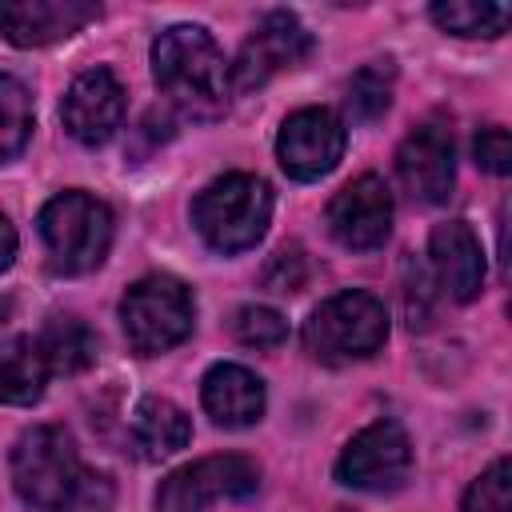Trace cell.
<instances>
[{
  "instance_id": "obj_13",
  "label": "cell",
  "mask_w": 512,
  "mask_h": 512,
  "mask_svg": "<svg viewBox=\"0 0 512 512\" xmlns=\"http://www.w3.org/2000/svg\"><path fill=\"white\" fill-rule=\"evenodd\" d=\"M396 172H400V184L416 200L444 204L452 196V184H456L452 136L440 124H424V128L408 132L404 144H400V152H396Z\"/></svg>"
},
{
  "instance_id": "obj_2",
  "label": "cell",
  "mask_w": 512,
  "mask_h": 512,
  "mask_svg": "<svg viewBox=\"0 0 512 512\" xmlns=\"http://www.w3.org/2000/svg\"><path fill=\"white\" fill-rule=\"evenodd\" d=\"M272 220V188L260 176L228 172L216 176L192 204V224L216 252H244L252 248Z\"/></svg>"
},
{
  "instance_id": "obj_15",
  "label": "cell",
  "mask_w": 512,
  "mask_h": 512,
  "mask_svg": "<svg viewBox=\"0 0 512 512\" xmlns=\"http://www.w3.org/2000/svg\"><path fill=\"white\" fill-rule=\"evenodd\" d=\"M428 252H432L436 280L452 300L468 304V300L480 296V288H484V248H480L476 232L464 220L436 224L432 240H428Z\"/></svg>"
},
{
  "instance_id": "obj_26",
  "label": "cell",
  "mask_w": 512,
  "mask_h": 512,
  "mask_svg": "<svg viewBox=\"0 0 512 512\" xmlns=\"http://www.w3.org/2000/svg\"><path fill=\"white\" fill-rule=\"evenodd\" d=\"M308 280V264H304V252L300 248H284L272 256L268 272H264V284L272 292H300Z\"/></svg>"
},
{
  "instance_id": "obj_10",
  "label": "cell",
  "mask_w": 512,
  "mask_h": 512,
  "mask_svg": "<svg viewBox=\"0 0 512 512\" xmlns=\"http://www.w3.org/2000/svg\"><path fill=\"white\" fill-rule=\"evenodd\" d=\"M308 52H312V40H308L304 24L292 12H268L256 24V32L244 40V48H240V56L228 72H232L236 88H260L276 72L300 64Z\"/></svg>"
},
{
  "instance_id": "obj_19",
  "label": "cell",
  "mask_w": 512,
  "mask_h": 512,
  "mask_svg": "<svg viewBox=\"0 0 512 512\" xmlns=\"http://www.w3.org/2000/svg\"><path fill=\"white\" fill-rule=\"evenodd\" d=\"M36 344H40L48 372H56V376H76V372L92 368V360H96V332L76 316H56Z\"/></svg>"
},
{
  "instance_id": "obj_4",
  "label": "cell",
  "mask_w": 512,
  "mask_h": 512,
  "mask_svg": "<svg viewBox=\"0 0 512 512\" xmlns=\"http://www.w3.org/2000/svg\"><path fill=\"white\" fill-rule=\"evenodd\" d=\"M80 456L60 424L28 428L12 448V488L40 512H60L80 488Z\"/></svg>"
},
{
  "instance_id": "obj_14",
  "label": "cell",
  "mask_w": 512,
  "mask_h": 512,
  "mask_svg": "<svg viewBox=\"0 0 512 512\" xmlns=\"http://www.w3.org/2000/svg\"><path fill=\"white\" fill-rule=\"evenodd\" d=\"M100 16L88 0H0V32L20 48H40L80 32Z\"/></svg>"
},
{
  "instance_id": "obj_6",
  "label": "cell",
  "mask_w": 512,
  "mask_h": 512,
  "mask_svg": "<svg viewBox=\"0 0 512 512\" xmlns=\"http://www.w3.org/2000/svg\"><path fill=\"white\" fill-rule=\"evenodd\" d=\"M120 320H124V336L132 352L160 356L192 332L196 304H192V292L176 276H144L128 288L120 304Z\"/></svg>"
},
{
  "instance_id": "obj_12",
  "label": "cell",
  "mask_w": 512,
  "mask_h": 512,
  "mask_svg": "<svg viewBox=\"0 0 512 512\" xmlns=\"http://www.w3.org/2000/svg\"><path fill=\"white\" fill-rule=\"evenodd\" d=\"M60 116H64V128L80 144H88V148L104 144L124 120V88H120V80L108 68L80 72L64 92Z\"/></svg>"
},
{
  "instance_id": "obj_11",
  "label": "cell",
  "mask_w": 512,
  "mask_h": 512,
  "mask_svg": "<svg viewBox=\"0 0 512 512\" xmlns=\"http://www.w3.org/2000/svg\"><path fill=\"white\" fill-rule=\"evenodd\" d=\"M332 236L352 252H372L392 232V192L380 176H360L344 184L328 204Z\"/></svg>"
},
{
  "instance_id": "obj_24",
  "label": "cell",
  "mask_w": 512,
  "mask_h": 512,
  "mask_svg": "<svg viewBox=\"0 0 512 512\" xmlns=\"http://www.w3.org/2000/svg\"><path fill=\"white\" fill-rule=\"evenodd\" d=\"M460 512H512V464L496 460L480 480H472Z\"/></svg>"
},
{
  "instance_id": "obj_25",
  "label": "cell",
  "mask_w": 512,
  "mask_h": 512,
  "mask_svg": "<svg viewBox=\"0 0 512 512\" xmlns=\"http://www.w3.org/2000/svg\"><path fill=\"white\" fill-rule=\"evenodd\" d=\"M476 164L484 168V172H492V176H508L512 172V140H508V132L504 128H480V136H476Z\"/></svg>"
},
{
  "instance_id": "obj_27",
  "label": "cell",
  "mask_w": 512,
  "mask_h": 512,
  "mask_svg": "<svg viewBox=\"0 0 512 512\" xmlns=\"http://www.w3.org/2000/svg\"><path fill=\"white\" fill-rule=\"evenodd\" d=\"M64 512H112V488L104 476H84Z\"/></svg>"
},
{
  "instance_id": "obj_28",
  "label": "cell",
  "mask_w": 512,
  "mask_h": 512,
  "mask_svg": "<svg viewBox=\"0 0 512 512\" xmlns=\"http://www.w3.org/2000/svg\"><path fill=\"white\" fill-rule=\"evenodd\" d=\"M16 260V228L8 224V216H0V272Z\"/></svg>"
},
{
  "instance_id": "obj_9",
  "label": "cell",
  "mask_w": 512,
  "mask_h": 512,
  "mask_svg": "<svg viewBox=\"0 0 512 512\" xmlns=\"http://www.w3.org/2000/svg\"><path fill=\"white\" fill-rule=\"evenodd\" d=\"M280 168L292 180H320L344 156V124L328 108H300L284 120L276 136Z\"/></svg>"
},
{
  "instance_id": "obj_18",
  "label": "cell",
  "mask_w": 512,
  "mask_h": 512,
  "mask_svg": "<svg viewBox=\"0 0 512 512\" xmlns=\"http://www.w3.org/2000/svg\"><path fill=\"white\" fill-rule=\"evenodd\" d=\"M48 364L40 356V344L28 336L0 340V404H32L44 396Z\"/></svg>"
},
{
  "instance_id": "obj_21",
  "label": "cell",
  "mask_w": 512,
  "mask_h": 512,
  "mask_svg": "<svg viewBox=\"0 0 512 512\" xmlns=\"http://www.w3.org/2000/svg\"><path fill=\"white\" fill-rule=\"evenodd\" d=\"M32 136V96L20 80L0 76V164L20 156Z\"/></svg>"
},
{
  "instance_id": "obj_7",
  "label": "cell",
  "mask_w": 512,
  "mask_h": 512,
  "mask_svg": "<svg viewBox=\"0 0 512 512\" xmlns=\"http://www.w3.org/2000/svg\"><path fill=\"white\" fill-rule=\"evenodd\" d=\"M260 484V468L248 456H204L176 468L156 488V512H204L212 500H244Z\"/></svg>"
},
{
  "instance_id": "obj_1",
  "label": "cell",
  "mask_w": 512,
  "mask_h": 512,
  "mask_svg": "<svg viewBox=\"0 0 512 512\" xmlns=\"http://www.w3.org/2000/svg\"><path fill=\"white\" fill-rule=\"evenodd\" d=\"M152 76L192 120H212L228 108L232 72L216 40L196 24H172L152 40Z\"/></svg>"
},
{
  "instance_id": "obj_22",
  "label": "cell",
  "mask_w": 512,
  "mask_h": 512,
  "mask_svg": "<svg viewBox=\"0 0 512 512\" xmlns=\"http://www.w3.org/2000/svg\"><path fill=\"white\" fill-rule=\"evenodd\" d=\"M388 100H392V60H372L364 64L352 84H348V104L360 120H376L388 112Z\"/></svg>"
},
{
  "instance_id": "obj_16",
  "label": "cell",
  "mask_w": 512,
  "mask_h": 512,
  "mask_svg": "<svg viewBox=\"0 0 512 512\" xmlns=\"http://www.w3.org/2000/svg\"><path fill=\"white\" fill-rule=\"evenodd\" d=\"M200 396L208 416L224 428H248L264 412V384L244 364H212Z\"/></svg>"
},
{
  "instance_id": "obj_5",
  "label": "cell",
  "mask_w": 512,
  "mask_h": 512,
  "mask_svg": "<svg viewBox=\"0 0 512 512\" xmlns=\"http://www.w3.org/2000/svg\"><path fill=\"white\" fill-rule=\"evenodd\" d=\"M384 340H388V312L372 292L360 288L328 296L304 324V344L324 364L364 360Z\"/></svg>"
},
{
  "instance_id": "obj_23",
  "label": "cell",
  "mask_w": 512,
  "mask_h": 512,
  "mask_svg": "<svg viewBox=\"0 0 512 512\" xmlns=\"http://www.w3.org/2000/svg\"><path fill=\"white\" fill-rule=\"evenodd\" d=\"M232 332L240 344L248 348H276L288 340V324L276 308H264V304H244L232 320Z\"/></svg>"
},
{
  "instance_id": "obj_8",
  "label": "cell",
  "mask_w": 512,
  "mask_h": 512,
  "mask_svg": "<svg viewBox=\"0 0 512 512\" xmlns=\"http://www.w3.org/2000/svg\"><path fill=\"white\" fill-rule=\"evenodd\" d=\"M408 468H412V444L404 428L392 420H376L344 444L336 460V480L360 492H392L408 480Z\"/></svg>"
},
{
  "instance_id": "obj_3",
  "label": "cell",
  "mask_w": 512,
  "mask_h": 512,
  "mask_svg": "<svg viewBox=\"0 0 512 512\" xmlns=\"http://www.w3.org/2000/svg\"><path fill=\"white\" fill-rule=\"evenodd\" d=\"M40 240L56 272L84 276L100 268L112 248V212L80 188L60 192L40 208Z\"/></svg>"
},
{
  "instance_id": "obj_17",
  "label": "cell",
  "mask_w": 512,
  "mask_h": 512,
  "mask_svg": "<svg viewBox=\"0 0 512 512\" xmlns=\"http://www.w3.org/2000/svg\"><path fill=\"white\" fill-rule=\"evenodd\" d=\"M192 424L184 408H176L164 396H144L132 412V444L140 448L144 460H168L180 448H188Z\"/></svg>"
},
{
  "instance_id": "obj_20",
  "label": "cell",
  "mask_w": 512,
  "mask_h": 512,
  "mask_svg": "<svg viewBox=\"0 0 512 512\" xmlns=\"http://www.w3.org/2000/svg\"><path fill=\"white\" fill-rule=\"evenodd\" d=\"M428 16L452 36H500L512 20V8L492 0H440L428 8Z\"/></svg>"
}]
</instances>
